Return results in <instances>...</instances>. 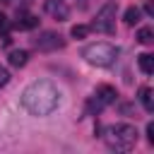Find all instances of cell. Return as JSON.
<instances>
[{
    "label": "cell",
    "mask_w": 154,
    "mask_h": 154,
    "mask_svg": "<svg viewBox=\"0 0 154 154\" xmlns=\"http://www.w3.org/2000/svg\"><path fill=\"white\" fill-rule=\"evenodd\" d=\"M34 43H36L38 51H58V48L65 46V38L55 31H43L38 38H34Z\"/></svg>",
    "instance_id": "obj_5"
},
{
    "label": "cell",
    "mask_w": 154,
    "mask_h": 154,
    "mask_svg": "<svg viewBox=\"0 0 154 154\" xmlns=\"http://www.w3.org/2000/svg\"><path fill=\"white\" fill-rule=\"evenodd\" d=\"M43 10H46V14H51L58 22H65L70 17V7H67L65 0H46L43 2Z\"/></svg>",
    "instance_id": "obj_6"
},
{
    "label": "cell",
    "mask_w": 154,
    "mask_h": 154,
    "mask_svg": "<svg viewBox=\"0 0 154 154\" xmlns=\"http://www.w3.org/2000/svg\"><path fill=\"white\" fill-rule=\"evenodd\" d=\"M7 82H10V72H7L5 67H0V87H5Z\"/></svg>",
    "instance_id": "obj_16"
},
{
    "label": "cell",
    "mask_w": 154,
    "mask_h": 154,
    "mask_svg": "<svg viewBox=\"0 0 154 154\" xmlns=\"http://www.w3.org/2000/svg\"><path fill=\"white\" fill-rule=\"evenodd\" d=\"M118 55H120V51L116 48V46H111V43H91V46H87L84 51H82V58L89 63V65H96V67H108V65H113L116 60H118Z\"/></svg>",
    "instance_id": "obj_3"
},
{
    "label": "cell",
    "mask_w": 154,
    "mask_h": 154,
    "mask_svg": "<svg viewBox=\"0 0 154 154\" xmlns=\"http://www.w3.org/2000/svg\"><path fill=\"white\" fill-rule=\"evenodd\" d=\"M106 144L116 152H130L135 144H137V130L128 123H118V125H111L103 135Z\"/></svg>",
    "instance_id": "obj_2"
},
{
    "label": "cell",
    "mask_w": 154,
    "mask_h": 154,
    "mask_svg": "<svg viewBox=\"0 0 154 154\" xmlns=\"http://www.w3.org/2000/svg\"><path fill=\"white\" fill-rule=\"evenodd\" d=\"M7 31H10V19H7V17H5L2 12H0V34L5 36Z\"/></svg>",
    "instance_id": "obj_15"
},
{
    "label": "cell",
    "mask_w": 154,
    "mask_h": 154,
    "mask_svg": "<svg viewBox=\"0 0 154 154\" xmlns=\"http://www.w3.org/2000/svg\"><path fill=\"white\" fill-rule=\"evenodd\" d=\"M123 19H125V24H128V26L137 24V22H140V10H137V7H128V10H125V17H123Z\"/></svg>",
    "instance_id": "obj_13"
},
{
    "label": "cell",
    "mask_w": 154,
    "mask_h": 154,
    "mask_svg": "<svg viewBox=\"0 0 154 154\" xmlns=\"http://www.w3.org/2000/svg\"><path fill=\"white\" fill-rule=\"evenodd\" d=\"M89 31H91V29H89L87 24H75V26L70 29V36H75V38H84Z\"/></svg>",
    "instance_id": "obj_14"
},
{
    "label": "cell",
    "mask_w": 154,
    "mask_h": 154,
    "mask_svg": "<svg viewBox=\"0 0 154 154\" xmlns=\"http://www.w3.org/2000/svg\"><path fill=\"white\" fill-rule=\"evenodd\" d=\"M137 65H140V70H142L144 75H152V72H154V55H152V53L137 55Z\"/></svg>",
    "instance_id": "obj_10"
},
{
    "label": "cell",
    "mask_w": 154,
    "mask_h": 154,
    "mask_svg": "<svg viewBox=\"0 0 154 154\" xmlns=\"http://www.w3.org/2000/svg\"><path fill=\"white\" fill-rule=\"evenodd\" d=\"M137 41L144 43V46H149V43L154 41V31H152V26H142V29L137 31Z\"/></svg>",
    "instance_id": "obj_12"
},
{
    "label": "cell",
    "mask_w": 154,
    "mask_h": 154,
    "mask_svg": "<svg viewBox=\"0 0 154 154\" xmlns=\"http://www.w3.org/2000/svg\"><path fill=\"white\" fill-rule=\"evenodd\" d=\"M24 2H31V0H24Z\"/></svg>",
    "instance_id": "obj_18"
},
{
    "label": "cell",
    "mask_w": 154,
    "mask_h": 154,
    "mask_svg": "<svg viewBox=\"0 0 154 154\" xmlns=\"http://www.w3.org/2000/svg\"><path fill=\"white\" fill-rule=\"evenodd\" d=\"M140 101H142V106H144L147 113L154 111V91H152L149 87H142V89H140Z\"/></svg>",
    "instance_id": "obj_11"
},
{
    "label": "cell",
    "mask_w": 154,
    "mask_h": 154,
    "mask_svg": "<svg viewBox=\"0 0 154 154\" xmlns=\"http://www.w3.org/2000/svg\"><path fill=\"white\" fill-rule=\"evenodd\" d=\"M12 26H14V29H19V31L36 29V26H38V17H34V14H29V12H19V14H17V19L12 22Z\"/></svg>",
    "instance_id": "obj_8"
},
{
    "label": "cell",
    "mask_w": 154,
    "mask_h": 154,
    "mask_svg": "<svg viewBox=\"0 0 154 154\" xmlns=\"http://www.w3.org/2000/svg\"><path fill=\"white\" fill-rule=\"evenodd\" d=\"M7 60H10V65H12V67H24V65H26V60H29V53H26V51H10Z\"/></svg>",
    "instance_id": "obj_9"
},
{
    "label": "cell",
    "mask_w": 154,
    "mask_h": 154,
    "mask_svg": "<svg viewBox=\"0 0 154 154\" xmlns=\"http://www.w3.org/2000/svg\"><path fill=\"white\" fill-rule=\"evenodd\" d=\"M94 96H96V108H103V106H111L118 99V91L111 84H101V87H96V94Z\"/></svg>",
    "instance_id": "obj_7"
},
{
    "label": "cell",
    "mask_w": 154,
    "mask_h": 154,
    "mask_svg": "<svg viewBox=\"0 0 154 154\" xmlns=\"http://www.w3.org/2000/svg\"><path fill=\"white\" fill-rule=\"evenodd\" d=\"M113 19H116V5H113V2H106V5L96 12V19H94V24H91L89 29H96V31H101V34H113V29H116Z\"/></svg>",
    "instance_id": "obj_4"
},
{
    "label": "cell",
    "mask_w": 154,
    "mask_h": 154,
    "mask_svg": "<svg viewBox=\"0 0 154 154\" xmlns=\"http://www.w3.org/2000/svg\"><path fill=\"white\" fill-rule=\"evenodd\" d=\"M147 137H149V142L154 144V123H149V125H147Z\"/></svg>",
    "instance_id": "obj_17"
},
{
    "label": "cell",
    "mask_w": 154,
    "mask_h": 154,
    "mask_svg": "<svg viewBox=\"0 0 154 154\" xmlns=\"http://www.w3.org/2000/svg\"><path fill=\"white\" fill-rule=\"evenodd\" d=\"M60 101H63V94L51 79H36L22 91V106L36 118L51 116L60 106Z\"/></svg>",
    "instance_id": "obj_1"
}]
</instances>
